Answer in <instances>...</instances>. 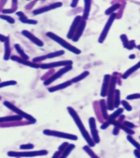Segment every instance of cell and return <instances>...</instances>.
I'll return each instance as SVG.
<instances>
[{
  "label": "cell",
  "mask_w": 140,
  "mask_h": 158,
  "mask_svg": "<svg viewBox=\"0 0 140 158\" xmlns=\"http://www.w3.org/2000/svg\"><path fill=\"white\" fill-rule=\"evenodd\" d=\"M122 104L123 107L126 109L127 111H131L132 110L133 108L131 107V105H130L129 103L126 101H124V100L122 101Z\"/></svg>",
  "instance_id": "cell-35"
},
{
  "label": "cell",
  "mask_w": 140,
  "mask_h": 158,
  "mask_svg": "<svg viewBox=\"0 0 140 158\" xmlns=\"http://www.w3.org/2000/svg\"><path fill=\"white\" fill-rule=\"evenodd\" d=\"M120 104V92L119 90H116L114 96V107L116 108L119 107Z\"/></svg>",
  "instance_id": "cell-26"
},
{
  "label": "cell",
  "mask_w": 140,
  "mask_h": 158,
  "mask_svg": "<svg viewBox=\"0 0 140 158\" xmlns=\"http://www.w3.org/2000/svg\"></svg>",
  "instance_id": "cell-52"
},
{
  "label": "cell",
  "mask_w": 140,
  "mask_h": 158,
  "mask_svg": "<svg viewBox=\"0 0 140 158\" xmlns=\"http://www.w3.org/2000/svg\"><path fill=\"white\" fill-rule=\"evenodd\" d=\"M65 54V51L63 50H60L54 52L50 53L46 55L47 59H51L53 58H55L57 57L61 56Z\"/></svg>",
  "instance_id": "cell-27"
},
{
  "label": "cell",
  "mask_w": 140,
  "mask_h": 158,
  "mask_svg": "<svg viewBox=\"0 0 140 158\" xmlns=\"http://www.w3.org/2000/svg\"><path fill=\"white\" fill-rule=\"evenodd\" d=\"M140 68V60L135 65H134L133 67L130 68L128 70L126 71V72H125L124 74H122V78L123 79H126L128 77L130 76L131 74H133L134 72H135L136 70L139 69Z\"/></svg>",
  "instance_id": "cell-21"
},
{
  "label": "cell",
  "mask_w": 140,
  "mask_h": 158,
  "mask_svg": "<svg viewBox=\"0 0 140 158\" xmlns=\"http://www.w3.org/2000/svg\"><path fill=\"white\" fill-rule=\"evenodd\" d=\"M25 24H28L36 25L37 24V21L35 20H32V19H27L25 21L23 22Z\"/></svg>",
  "instance_id": "cell-38"
},
{
  "label": "cell",
  "mask_w": 140,
  "mask_h": 158,
  "mask_svg": "<svg viewBox=\"0 0 140 158\" xmlns=\"http://www.w3.org/2000/svg\"><path fill=\"white\" fill-rule=\"evenodd\" d=\"M133 154L135 155V157L137 158H140V152L138 150L135 149L134 151H133Z\"/></svg>",
  "instance_id": "cell-47"
},
{
  "label": "cell",
  "mask_w": 140,
  "mask_h": 158,
  "mask_svg": "<svg viewBox=\"0 0 140 158\" xmlns=\"http://www.w3.org/2000/svg\"><path fill=\"white\" fill-rule=\"evenodd\" d=\"M48 154L47 151H31V152H23V153H17L10 151L8 152V155L11 157H34L37 155H44Z\"/></svg>",
  "instance_id": "cell-10"
},
{
  "label": "cell",
  "mask_w": 140,
  "mask_h": 158,
  "mask_svg": "<svg viewBox=\"0 0 140 158\" xmlns=\"http://www.w3.org/2000/svg\"><path fill=\"white\" fill-rule=\"evenodd\" d=\"M100 107L101 109L102 114L104 119L108 120V112H107V105H106V102L105 99H101L100 101Z\"/></svg>",
  "instance_id": "cell-22"
},
{
  "label": "cell",
  "mask_w": 140,
  "mask_h": 158,
  "mask_svg": "<svg viewBox=\"0 0 140 158\" xmlns=\"http://www.w3.org/2000/svg\"><path fill=\"white\" fill-rule=\"evenodd\" d=\"M116 81L117 78L115 76H113L111 79V82H109V86L108 98H107V109L109 110H112L114 109V96L115 92Z\"/></svg>",
  "instance_id": "cell-3"
},
{
  "label": "cell",
  "mask_w": 140,
  "mask_h": 158,
  "mask_svg": "<svg viewBox=\"0 0 140 158\" xmlns=\"http://www.w3.org/2000/svg\"><path fill=\"white\" fill-rule=\"evenodd\" d=\"M69 144V143H67V142H64L63 143L61 144V145L59 147V151L62 153V152L64 150H65V149L68 147Z\"/></svg>",
  "instance_id": "cell-39"
},
{
  "label": "cell",
  "mask_w": 140,
  "mask_h": 158,
  "mask_svg": "<svg viewBox=\"0 0 140 158\" xmlns=\"http://www.w3.org/2000/svg\"><path fill=\"white\" fill-rule=\"evenodd\" d=\"M124 125L125 126L129 128V129H131V128H134L135 127V125L133 124V123H130L129 121H124Z\"/></svg>",
  "instance_id": "cell-40"
},
{
  "label": "cell",
  "mask_w": 140,
  "mask_h": 158,
  "mask_svg": "<svg viewBox=\"0 0 140 158\" xmlns=\"http://www.w3.org/2000/svg\"><path fill=\"white\" fill-rule=\"evenodd\" d=\"M11 47L9 44V37H7V39L4 42V60H8L11 58Z\"/></svg>",
  "instance_id": "cell-20"
},
{
  "label": "cell",
  "mask_w": 140,
  "mask_h": 158,
  "mask_svg": "<svg viewBox=\"0 0 140 158\" xmlns=\"http://www.w3.org/2000/svg\"><path fill=\"white\" fill-rule=\"evenodd\" d=\"M123 111H124V110L122 108H119V109H117L116 111H115L112 114L109 116L108 120L115 119L118 116L122 115V114L123 112Z\"/></svg>",
  "instance_id": "cell-31"
},
{
  "label": "cell",
  "mask_w": 140,
  "mask_h": 158,
  "mask_svg": "<svg viewBox=\"0 0 140 158\" xmlns=\"http://www.w3.org/2000/svg\"><path fill=\"white\" fill-rule=\"evenodd\" d=\"M14 47L16 49L17 52L20 54V56H21L22 59L26 60H28L29 59V57L25 53L23 49H21V47L19 44H15L14 45Z\"/></svg>",
  "instance_id": "cell-25"
},
{
  "label": "cell",
  "mask_w": 140,
  "mask_h": 158,
  "mask_svg": "<svg viewBox=\"0 0 140 158\" xmlns=\"http://www.w3.org/2000/svg\"><path fill=\"white\" fill-rule=\"evenodd\" d=\"M21 34L26 37V38L29 39L31 41L35 43L37 46H39V47H42L44 46V43L41 40H39V38L36 37L35 35H33L30 32H28V30H23L21 32Z\"/></svg>",
  "instance_id": "cell-13"
},
{
  "label": "cell",
  "mask_w": 140,
  "mask_h": 158,
  "mask_svg": "<svg viewBox=\"0 0 140 158\" xmlns=\"http://www.w3.org/2000/svg\"><path fill=\"white\" fill-rule=\"evenodd\" d=\"M130 59H134L135 58V54H131L130 56H129Z\"/></svg>",
  "instance_id": "cell-50"
},
{
  "label": "cell",
  "mask_w": 140,
  "mask_h": 158,
  "mask_svg": "<svg viewBox=\"0 0 140 158\" xmlns=\"http://www.w3.org/2000/svg\"><path fill=\"white\" fill-rule=\"evenodd\" d=\"M74 148H75V146L74 144H71L69 145L68 147L65 149V150L63 151V153L62 154V155L60 158H66Z\"/></svg>",
  "instance_id": "cell-28"
},
{
  "label": "cell",
  "mask_w": 140,
  "mask_h": 158,
  "mask_svg": "<svg viewBox=\"0 0 140 158\" xmlns=\"http://www.w3.org/2000/svg\"><path fill=\"white\" fill-rule=\"evenodd\" d=\"M137 49H139L140 51V45H138V46H137Z\"/></svg>",
  "instance_id": "cell-51"
},
{
  "label": "cell",
  "mask_w": 140,
  "mask_h": 158,
  "mask_svg": "<svg viewBox=\"0 0 140 158\" xmlns=\"http://www.w3.org/2000/svg\"><path fill=\"white\" fill-rule=\"evenodd\" d=\"M119 130L120 129L118 128V127H114V129L113 130V134L114 135H118V134H119Z\"/></svg>",
  "instance_id": "cell-44"
},
{
  "label": "cell",
  "mask_w": 140,
  "mask_h": 158,
  "mask_svg": "<svg viewBox=\"0 0 140 158\" xmlns=\"http://www.w3.org/2000/svg\"><path fill=\"white\" fill-rule=\"evenodd\" d=\"M86 21H83L81 22V23L79 25L77 29V31L75 32L74 37L72 38V40L74 42H77L79 39H80L81 36L83 34L84 32V29L86 26Z\"/></svg>",
  "instance_id": "cell-16"
},
{
  "label": "cell",
  "mask_w": 140,
  "mask_h": 158,
  "mask_svg": "<svg viewBox=\"0 0 140 158\" xmlns=\"http://www.w3.org/2000/svg\"><path fill=\"white\" fill-rule=\"evenodd\" d=\"M34 148V146L32 144H24L20 146V148L23 149H32Z\"/></svg>",
  "instance_id": "cell-41"
},
{
  "label": "cell",
  "mask_w": 140,
  "mask_h": 158,
  "mask_svg": "<svg viewBox=\"0 0 140 158\" xmlns=\"http://www.w3.org/2000/svg\"><path fill=\"white\" fill-rule=\"evenodd\" d=\"M120 37L121 39V41H122V45H123V46L124 48H125L126 49L131 50V49H133V48H135L136 47V44H135V41L131 40V41H129L126 35L122 34V35H120Z\"/></svg>",
  "instance_id": "cell-17"
},
{
  "label": "cell",
  "mask_w": 140,
  "mask_h": 158,
  "mask_svg": "<svg viewBox=\"0 0 140 158\" xmlns=\"http://www.w3.org/2000/svg\"><path fill=\"white\" fill-rule=\"evenodd\" d=\"M0 18L7 21L8 23H9L10 24H14L15 22V21L14 18L9 17V16L5 15H0Z\"/></svg>",
  "instance_id": "cell-34"
},
{
  "label": "cell",
  "mask_w": 140,
  "mask_h": 158,
  "mask_svg": "<svg viewBox=\"0 0 140 158\" xmlns=\"http://www.w3.org/2000/svg\"><path fill=\"white\" fill-rule=\"evenodd\" d=\"M82 17L80 15H78L74 19V21L70 27L69 32L67 35V37L69 39H72L74 37V34L77 30L79 23H81Z\"/></svg>",
  "instance_id": "cell-12"
},
{
  "label": "cell",
  "mask_w": 140,
  "mask_h": 158,
  "mask_svg": "<svg viewBox=\"0 0 140 158\" xmlns=\"http://www.w3.org/2000/svg\"><path fill=\"white\" fill-rule=\"evenodd\" d=\"M62 6H63L62 2H55L54 4H51L49 6H47L45 7H42L41 8L34 10L32 13H33L34 15H39V14H42L43 13L47 12L48 11H51L52 10L56 9L57 8L61 7Z\"/></svg>",
  "instance_id": "cell-11"
},
{
  "label": "cell",
  "mask_w": 140,
  "mask_h": 158,
  "mask_svg": "<svg viewBox=\"0 0 140 158\" xmlns=\"http://www.w3.org/2000/svg\"><path fill=\"white\" fill-rule=\"evenodd\" d=\"M139 98H140V93L132 94V95H129L126 97V99H128V100H133V99Z\"/></svg>",
  "instance_id": "cell-36"
},
{
  "label": "cell",
  "mask_w": 140,
  "mask_h": 158,
  "mask_svg": "<svg viewBox=\"0 0 140 158\" xmlns=\"http://www.w3.org/2000/svg\"><path fill=\"white\" fill-rule=\"evenodd\" d=\"M89 74H90V73L88 71H85L84 72H83L82 74L79 75L78 76L74 77V79H72L71 80V81L72 82V83H76V82H78L79 81L83 80L84 78L87 77Z\"/></svg>",
  "instance_id": "cell-24"
},
{
  "label": "cell",
  "mask_w": 140,
  "mask_h": 158,
  "mask_svg": "<svg viewBox=\"0 0 140 158\" xmlns=\"http://www.w3.org/2000/svg\"><path fill=\"white\" fill-rule=\"evenodd\" d=\"M7 36H5L4 35L0 34V41L1 42H4L6 41V40H7Z\"/></svg>",
  "instance_id": "cell-45"
},
{
  "label": "cell",
  "mask_w": 140,
  "mask_h": 158,
  "mask_svg": "<svg viewBox=\"0 0 140 158\" xmlns=\"http://www.w3.org/2000/svg\"><path fill=\"white\" fill-rule=\"evenodd\" d=\"M11 60H13V61L17 62L19 63L23 64L25 66H28V67H31V68H36V69L40 68V65L34 63L33 62H29V61L26 60H23L21 58L18 57L16 56H13L11 57Z\"/></svg>",
  "instance_id": "cell-14"
},
{
  "label": "cell",
  "mask_w": 140,
  "mask_h": 158,
  "mask_svg": "<svg viewBox=\"0 0 140 158\" xmlns=\"http://www.w3.org/2000/svg\"><path fill=\"white\" fill-rule=\"evenodd\" d=\"M84 10L83 12V16L82 17L83 21H87L89 15V13L90 11V8H91V1H87L85 0L84 1Z\"/></svg>",
  "instance_id": "cell-19"
},
{
  "label": "cell",
  "mask_w": 140,
  "mask_h": 158,
  "mask_svg": "<svg viewBox=\"0 0 140 158\" xmlns=\"http://www.w3.org/2000/svg\"><path fill=\"white\" fill-rule=\"evenodd\" d=\"M22 117L19 115L14 116H6L0 118V123L6 122V121H19L22 120Z\"/></svg>",
  "instance_id": "cell-23"
},
{
  "label": "cell",
  "mask_w": 140,
  "mask_h": 158,
  "mask_svg": "<svg viewBox=\"0 0 140 158\" xmlns=\"http://www.w3.org/2000/svg\"><path fill=\"white\" fill-rule=\"evenodd\" d=\"M116 16H117L116 13H112L111 15H110V17L109 18V20H108V21H107L106 24L105 25V27L103 29L101 34L100 35V36L98 39V42L99 43H102L103 42H104L105 39L108 35L109 31L111 28V26L113 23V21L116 18Z\"/></svg>",
  "instance_id": "cell-5"
},
{
  "label": "cell",
  "mask_w": 140,
  "mask_h": 158,
  "mask_svg": "<svg viewBox=\"0 0 140 158\" xmlns=\"http://www.w3.org/2000/svg\"><path fill=\"white\" fill-rule=\"evenodd\" d=\"M78 2V1H72L71 4V7H72V8H75V7L77 6V4Z\"/></svg>",
  "instance_id": "cell-46"
},
{
  "label": "cell",
  "mask_w": 140,
  "mask_h": 158,
  "mask_svg": "<svg viewBox=\"0 0 140 158\" xmlns=\"http://www.w3.org/2000/svg\"><path fill=\"white\" fill-rule=\"evenodd\" d=\"M72 84V82L71 81V80H69V81H66V82L62 83V84H60L58 85H56V86H55L49 88L48 90V91L49 92L52 93V92H54L61 90H63V89H64V88H66L67 87H69Z\"/></svg>",
  "instance_id": "cell-18"
},
{
  "label": "cell",
  "mask_w": 140,
  "mask_h": 158,
  "mask_svg": "<svg viewBox=\"0 0 140 158\" xmlns=\"http://www.w3.org/2000/svg\"><path fill=\"white\" fill-rule=\"evenodd\" d=\"M47 59V57L46 56H42L41 57H36L35 58H34L32 60V62L36 63L37 62H42L43 60H44Z\"/></svg>",
  "instance_id": "cell-37"
},
{
  "label": "cell",
  "mask_w": 140,
  "mask_h": 158,
  "mask_svg": "<svg viewBox=\"0 0 140 158\" xmlns=\"http://www.w3.org/2000/svg\"><path fill=\"white\" fill-rule=\"evenodd\" d=\"M43 134L48 136L60 137V138H65L67 140H78V137L76 135H74L72 134H66V133L56 131L45 130L43 131Z\"/></svg>",
  "instance_id": "cell-6"
},
{
  "label": "cell",
  "mask_w": 140,
  "mask_h": 158,
  "mask_svg": "<svg viewBox=\"0 0 140 158\" xmlns=\"http://www.w3.org/2000/svg\"><path fill=\"white\" fill-rule=\"evenodd\" d=\"M109 125H110V123H109V121H107L105 122V123H104L101 126V129L102 130H105V129H106Z\"/></svg>",
  "instance_id": "cell-43"
},
{
  "label": "cell",
  "mask_w": 140,
  "mask_h": 158,
  "mask_svg": "<svg viewBox=\"0 0 140 158\" xmlns=\"http://www.w3.org/2000/svg\"><path fill=\"white\" fill-rule=\"evenodd\" d=\"M72 69V65H69V66H66V67L61 68L59 71H58L56 73L53 74L51 77L47 79L46 81L43 82V85L44 86H48L49 85L51 84L54 81H55L60 77H61L63 74L66 73L67 72L69 71Z\"/></svg>",
  "instance_id": "cell-7"
},
{
  "label": "cell",
  "mask_w": 140,
  "mask_h": 158,
  "mask_svg": "<svg viewBox=\"0 0 140 158\" xmlns=\"http://www.w3.org/2000/svg\"><path fill=\"white\" fill-rule=\"evenodd\" d=\"M110 75L107 74L105 75L104 78V81L102 83V86L101 91L100 95L102 97H106L107 93H108V89H109V81H110Z\"/></svg>",
  "instance_id": "cell-15"
},
{
  "label": "cell",
  "mask_w": 140,
  "mask_h": 158,
  "mask_svg": "<svg viewBox=\"0 0 140 158\" xmlns=\"http://www.w3.org/2000/svg\"><path fill=\"white\" fill-rule=\"evenodd\" d=\"M47 36H48L50 39H52L53 41L59 43L60 45L63 47L65 49L69 50L70 52L74 53L76 54H80L81 53V51L78 49L77 47L71 45L70 43L66 41L65 40L62 39L61 37H59V36L55 34L54 33L52 32H48L46 34Z\"/></svg>",
  "instance_id": "cell-2"
},
{
  "label": "cell",
  "mask_w": 140,
  "mask_h": 158,
  "mask_svg": "<svg viewBox=\"0 0 140 158\" xmlns=\"http://www.w3.org/2000/svg\"><path fill=\"white\" fill-rule=\"evenodd\" d=\"M89 124L90 129L91 130V134L93 141L95 143H98L100 141V139L99 137L98 132L97 128H96V121L94 118L91 117L89 119Z\"/></svg>",
  "instance_id": "cell-9"
},
{
  "label": "cell",
  "mask_w": 140,
  "mask_h": 158,
  "mask_svg": "<svg viewBox=\"0 0 140 158\" xmlns=\"http://www.w3.org/2000/svg\"><path fill=\"white\" fill-rule=\"evenodd\" d=\"M127 140L131 144H133V146H134L136 148L137 150H138L140 152V144L137 142L131 136H127Z\"/></svg>",
  "instance_id": "cell-32"
},
{
  "label": "cell",
  "mask_w": 140,
  "mask_h": 158,
  "mask_svg": "<svg viewBox=\"0 0 140 158\" xmlns=\"http://www.w3.org/2000/svg\"><path fill=\"white\" fill-rule=\"evenodd\" d=\"M4 104L8 108L11 109V110H12L13 112L17 113V114H18L19 116H21L22 118H24L25 119L28 120L32 123H36V120L34 117H32L31 115L25 112H24L22 111L20 109L18 108L17 107H16L15 105L12 104L10 102L5 101V102H4Z\"/></svg>",
  "instance_id": "cell-4"
},
{
  "label": "cell",
  "mask_w": 140,
  "mask_h": 158,
  "mask_svg": "<svg viewBox=\"0 0 140 158\" xmlns=\"http://www.w3.org/2000/svg\"><path fill=\"white\" fill-rule=\"evenodd\" d=\"M120 7V4H117L113 5L112 6L109 8L107 10H106L105 11V14L106 15H111L114 11L118 10L119 7Z\"/></svg>",
  "instance_id": "cell-29"
},
{
  "label": "cell",
  "mask_w": 140,
  "mask_h": 158,
  "mask_svg": "<svg viewBox=\"0 0 140 158\" xmlns=\"http://www.w3.org/2000/svg\"><path fill=\"white\" fill-rule=\"evenodd\" d=\"M61 152H60V151H56L55 153V154H54V155L52 156V158H58L60 157V155L61 154Z\"/></svg>",
  "instance_id": "cell-48"
},
{
  "label": "cell",
  "mask_w": 140,
  "mask_h": 158,
  "mask_svg": "<svg viewBox=\"0 0 140 158\" xmlns=\"http://www.w3.org/2000/svg\"><path fill=\"white\" fill-rule=\"evenodd\" d=\"M15 11V10H12V9H5L4 10V9L2 11V12L4 14H12Z\"/></svg>",
  "instance_id": "cell-42"
},
{
  "label": "cell",
  "mask_w": 140,
  "mask_h": 158,
  "mask_svg": "<svg viewBox=\"0 0 140 158\" xmlns=\"http://www.w3.org/2000/svg\"><path fill=\"white\" fill-rule=\"evenodd\" d=\"M125 119V116L123 115H120V118H119V121H122L123 120Z\"/></svg>",
  "instance_id": "cell-49"
},
{
  "label": "cell",
  "mask_w": 140,
  "mask_h": 158,
  "mask_svg": "<svg viewBox=\"0 0 140 158\" xmlns=\"http://www.w3.org/2000/svg\"><path fill=\"white\" fill-rule=\"evenodd\" d=\"M83 149L91 158H100L91 150L88 146H85L83 147Z\"/></svg>",
  "instance_id": "cell-30"
},
{
  "label": "cell",
  "mask_w": 140,
  "mask_h": 158,
  "mask_svg": "<svg viewBox=\"0 0 140 158\" xmlns=\"http://www.w3.org/2000/svg\"><path fill=\"white\" fill-rule=\"evenodd\" d=\"M73 64V62L72 60H63L56 62H52L50 63L42 64L40 65V68L42 69H48L56 67H63V66H69L72 65Z\"/></svg>",
  "instance_id": "cell-8"
},
{
  "label": "cell",
  "mask_w": 140,
  "mask_h": 158,
  "mask_svg": "<svg viewBox=\"0 0 140 158\" xmlns=\"http://www.w3.org/2000/svg\"><path fill=\"white\" fill-rule=\"evenodd\" d=\"M67 110L69 112L70 115L72 118L74 123L76 124L78 129L80 131L82 135L84 137L85 140H86L88 145L91 147H94L95 143L92 140L91 137L90 136V134L88 133L87 130H86L85 127L84 126L83 123H82L77 112L75 111L74 108L70 107H67Z\"/></svg>",
  "instance_id": "cell-1"
},
{
  "label": "cell",
  "mask_w": 140,
  "mask_h": 158,
  "mask_svg": "<svg viewBox=\"0 0 140 158\" xmlns=\"http://www.w3.org/2000/svg\"><path fill=\"white\" fill-rule=\"evenodd\" d=\"M17 84V82L14 80H10V81H4L0 83V88L8 86H14Z\"/></svg>",
  "instance_id": "cell-33"
}]
</instances>
